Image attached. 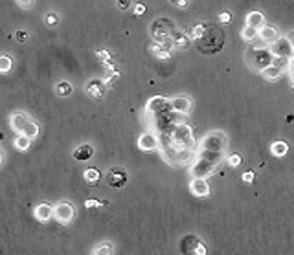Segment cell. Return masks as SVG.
Wrapping results in <instances>:
<instances>
[{"instance_id":"1","label":"cell","mask_w":294,"mask_h":255,"mask_svg":"<svg viewBox=\"0 0 294 255\" xmlns=\"http://www.w3.org/2000/svg\"><path fill=\"white\" fill-rule=\"evenodd\" d=\"M223 153H210V151H199V158L189 167V175L193 178H208L219 165Z\"/></svg>"},{"instance_id":"2","label":"cell","mask_w":294,"mask_h":255,"mask_svg":"<svg viewBox=\"0 0 294 255\" xmlns=\"http://www.w3.org/2000/svg\"><path fill=\"white\" fill-rule=\"evenodd\" d=\"M274 61V53L270 48H248L245 52V62L246 66L254 72L265 70L267 66H270Z\"/></svg>"},{"instance_id":"3","label":"cell","mask_w":294,"mask_h":255,"mask_svg":"<svg viewBox=\"0 0 294 255\" xmlns=\"http://www.w3.org/2000/svg\"><path fill=\"white\" fill-rule=\"evenodd\" d=\"M228 145V138L221 131H213L202 138L199 143V151H210V153H224Z\"/></svg>"},{"instance_id":"4","label":"cell","mask_w":294,"mask_h":255,"mask_svg":"<svg viewBox=\"0 0 294 255\" xmlns=\"http://www.w3.org/2000/svg\"><path fill=\"white\" fill-rule=\"evenodd\" d=\"M268 48H270V52H272L274 55H278V57H287V59H292L294 57L292 44H290V40L287 39L285 35H281L280 39H278L276 42L270 44Z\"/></svg>"},{"instance_id":"5","label":"cell","mask_w":294,"mask_h":255,"mask_svg":"<svg viewBox=\"0 0 294 255\" xmlns=\"http://www.w3.org/2000/svg\"><path fill=\"white\" fill-rule=\"evenodd\" d=\"M107 182H109L110 187L122 189L123 185L129 182V175L123 167H110L109 171H107Z\"/></svg>"},{"instance_id":"6","label":"cell","mask_w":294,"mask_h":255,"mask_svg":"<svg viewBox=\"0 0 294 255\" xmlns=\"http://www.w3.org/2000/svg\"><path fill=\"white\" fill-rule=\"evenodd\" d=\"M53 215H55V219H57V222H61V224H70L72 220H74V206L68 202H61L57 204V206L53 207Z\"/></svg>"},{"instance_id":"7","label":"cell","mask_w":294,"mask_h":255,"mask_svg":"<svg viewBox=\"0 0 294 255\" xmlns=\"http://www.w3.org/2000/svg\"><path fill=\"white\" fill-rule=\"evenodd\" d=\"M107 84L105 81H101V79H92V81H88L87 84H85V90H87V94L90 97H94V99H103L107 94Z\"/></svg>"},{"instance_id":"8","label":"cell","mask_w":294,"mask_h":255,"mask_svg":"<svg viewBox=\"0 0 294 255\" xmlns=\"http://www.w3.org/2000/svg\"><path fill=\"white\" fill-rule=\"evenodd\" d=\"M136 145H138V149L144 151V153H151V151L158 149V140L154 134H151V132H144V134L138 136Z\"/></svg>"},{"instance_id":"9","label":"cell","mask_w":294,"mask_h":255,"mask_svg":"<svg viewBox=\"0 0 294 255\" xmlns=\"http://www.w3.org/2000/svg\"><path fill=\"white\" fill-rule=\"evenodd\" d=\"M169 103H171V109L175 110V112H179V114H189L191 112V109H193V103H191V99L186 96H177L173 97V99H169Z\"/></svg>"},{"instance_id":"10","label":"cell","mask_w":294,"mask_h":255,"mask_svg":"<svg viewBox=\"0 0 294 255\" xmlns=\"http://www.w3.org/2000/svg\"><path fill=\"white\" fill-rule=\"evenodd\" d=\"M189 191L191 195L199 198H204L210 195V185H208L206 178H193V180L189 182Z\"/></svg>"},{"instance_id":"11","label":"cell","mask_w":294,"mask_h":255,"mask_svg":"<svg viewBox=\"0 0 294 255\" xmlns=\"http://www.w3.org/2000/svg\"><path fill=\"white\" fill-rule=\"evenodd\" d=\"M258 37L263 40L265 44H272V42H276L281 35L276 26H272V24H265L261 30H258Z\"/></svg>"},{"instance_id":"12","label":"cell","mask_w":294,"mask_h":255,"mask_svg":"<svg viewBox=\"0 0 294 255\" xmlns=\"http://www.w3.org/2000/svg\"><path fill=\"white\" fill-rule=\"evenodd\" d=\"M171 44L175 50H180V52H184V50L189 48V44H191V37H188L184 31H173L171 33Z\"/></svg>"},{"instance_id":"13","label":"cell","mask_w":294,"mask_h":255,"mask_svg":"<svg viewBox=\"0 0 294 255\" xmlns=\"http://www.w3.org/2000/svg\"><path fill=\"white\" fill-rule=\"evenodd\" d=\"M265 24H267V20H265V15L261 13V11H258V9L250 11V13L246 15V18H245V26H250V28H254V30H261Z\"/></svg>"},{"instance_id":"14","label":"cell","mask_w":294,"mask_h":255,"mask_svg":"<svg viewBox=\"0 0 294 255\" xmlns=\"http://www.w3.org/2000/svg\"><path fill=\"white\" fill-rule=\"evenodd\" d=\"M28 121H30V118H28L24 112H15V114H11L9 125H11V129H13L15 132L22 134V132H24V127L28 125Z\"/></svg>"},{"instance_id":"15","label":"cell","mask_w":294,"mask_h":255,"mask_svg":"<svg viewBox=\"0 0 294 255\" xmlns=\"http://www.w3.org/2000/svg\"><path fill=\"white\" fill-rule=\"evenodd\" d=\"M92 156H94V147L88 145V143H83V145H79L74 151V160H77V162H88Z\"/></svg>"},{"instance_id":"16","label":"cell","mask_w":294,"mask_h":255,"mask_svg":"<svg viewBox=\"0 0 294 255\" xmlns=\"http://www.w3.org/2000/svg\"><path fill=\"white\" fill-rule=\"evenodd\" d=\"M199 241H201V239H197L195 235H188V237H184L182 241H180L179 248L182 250V253H184V255H193L195 246H197Z\"/></svg>"},{"instance_id":"17","label":"cell","mask_w":294,"mask_h":255,"mask_svg":"<svg viewBox=\"0 0 294 255\" xmlns=\"http://www.w3.org/2000/svg\"><path fill=\"white\" fill-rule=\"evenodd\" d=\"M33 215H35L37 220H41V222H46V220H50V217L53 215V207L50 206V204H39V206L35 207V211H33Z\"/></svg>"},{"instance_id":"18","label":"cell","mask_w":294,"mask_h":255,"mask_svg":"<svg viewBox=\"0 0 294 255\" xmlns=\"http://www.w3.org/2000/svg\"><path fill=\"white\" fill-rule=\"evenodd\" d=\"M270 153H272V156H276V158H283L287 153H289V143H287L285 140H276L270 143Z\"/></svg>"},{"instance_id":"19","label":"cell","mask_w":294,"mask_h":255,"mask_svg":"<svg viewBox=\"0 0 294 255\" xmlns=\"http://www.w3.org/2000/svg\"><path fill=\"white\" fill-rule=\"evenodd\" d=\"M259 74H261V77H263V79H267V81H278L281 77V74H283V70H281V68H278V66L270 65V66H267L265 70L259 72Z\"/></svg>"},{"instance_id":"20","label":"cell","mask_w":294,"mask_h":255,"mask_svg":"<svg viewBox=\"0 0 294 255\" xmlns=\"http://www.w3.org/2000/svg\"><path fill=\"white\" fill-rule=\"evenodd\" d=\"M166 46L167 44L154 42L153 46H151V52H153V55H156L158 59H171V53H169V50H167Z\"/></svg>"},{"instance_id":"21","label":"cell","mask_w":294,"mask_h":255,"mask_svg":"<svg viewBox=\"0 0 294 255\" xmlns=\"http://www.w3.org/2000/svg\"><path fill=\"white\" fill-rule=\"evenodd\" d=\"M83 176H85V182H87V184H90V185H96L97 182L101 180V173L97 171L96 167L87 169V171L83 173Z\"/></svg>"},{"instance_id":"22","label":"cell","mask_w":294,"mask_h":255,"mask_svg":"<svg viewBox=\"0 0 294 255\" xmlns=\"http://www.w3.org/2000/svg\"><path fill=\"white\" fill-rule=\"evenodd\" d=\"M114 253V244L112 242H101L92 250V255H112Z\"/></svg>"},{"instance_id":"23","label":"cell","mask_w":294,"mask_h":255,"mask_svg":"<svg viewBox=\"0 0 294 255\" xmlns=\"http://www.w3.org/2000/svg\"><path fill=\"white\" fill-rule=\"evenodd\" d=\"M39 125L35 123V121H28V125L26 127H24V132H22V134H24V136H28L30 138V140H35L37 136H39Z\"/></svg>"},{"instance_id":"24","label":"cell","mask_w":294,"mask_h":255,"mask_svg":"<svg viewBox=\"0 0 294 255\" xmlns=\"http://www.w3.org/2000/svg\"><path fill=\"white\" fill-rule=\"evenodd\" d=\"M15 147H17L18 151H28L30 149V145H31V140L28 136H24V134H18L17 138H15Z\"/></svg>"},{"instance_id":"25","label":"cell","mask_w":294,"mask_h":255,"mask_svg":"<svg viewBox=\"0 0 294 255\" xmlns=\"http://www.w3.org/2000/svg\"><path fill=\"white\" fill-rule=\"evenodd\" d=\"M241 39L245 40V42H252L254 39H258V30H254V28L250 26H245L241 30Z\"/></svg>"},{"instance_id":"26","label":"cell","mask_w":294,"mask_h":255,"mask_svg":"<svg viewBox=\"0 0 294 255\" xmlns=\"http://www.w3.org/2000/svg\"><path fill=\"white\" fill-rule=\"evenodd\" d=\"M208 30V22H199V24H195L193 30H191V39L199 40L202 35H204V31Z\"/></svg>"},{"instance_id":"27","label":"cell","mask_w":294,"mask_h":255,"mask_svg":"<svg viewBox=\"0 0 294 255\" xmlns=\"http://www.w3.org/2000/svg\"><path fill=\"white\" fill-rule=\"evenodd\" d=\"M11 66H13V59L9 57V55H0V74H8L11 70Z\"/></svg>"},{"instance_id":"28","label":"cell","mask_w":294,"mask_h":255,"mask_svg":"<svg viewBox=\"0 0 294 255\" xmlns=\"http://www.w3.org/2000/svg\"><path fill=\"white\" fill-rule=\"evenodd\" d=\"M55 92H57V96H70L72 94V84L68 83V81H61V83H57V87H55Z\"/></svg>"},{"instance_id":"29","label":"cell","mask_w":294,"mask_h":255,"mask_svg":"<svg viewBox=\"0 0 294 255\" xmlns=\"http://www.w3.org/2000/svg\"><path fill=\"white\" fill-rule=\"evenodd\" d=\"M107 200H96V198H88V200H85V207L87 209H97V207L101 206H107Z\"/></svg>"},{"instance_id":"30","label":"cell","mask_w":294,"mask_h":255,"mask_svg":"<svg viewBox=\"0 0 294 255\" xmlns=\"http://www.w3.org/2000/svg\"><path fill=\"white\" fill-rule=\"evenodd\" d=\"M289 62H290V59H287V57H278V55H274L272 65L278 66V68H281L283 72H287V68H289Z\"/></svg>"},{"instance_id":"31","label":"cell","mask_w":294,"mask_h":255,"mask_svg":"<svg viewBox=\"0 0 294 255\" xmlns=\"http://www.w3.org/2000/svg\"><path fill=\"white\" fill-rule=\"evenodd\" d=\"M226 162H228L230 167H239V165L243 163V158H241V154L233 153V154H230L228 158H226Z\"/></svg>"},{"instance_id":"32","label":"cell","mask_w":294,"mask_h":255,"mask_svg":"<svg viewBox=\"0 0 294 255\" xmlns=\"http://www.w3.org/2000/svg\"><path fill=\"white\" fill-rule=\"evenodd\" d=\"M44 22H46L48 26H55V24H59V15L53 13V11H50V13L44 17Z\"/></svg>"},{"instance_id":"33","label":"cell","mask_w":294,"mask_h":255,"mask_svg":"<svg viewBox=\"0 0 294 255\" xmlns=\"http://www.w3.org/2000/svg\"><path fill=\"white\" fill-rule=\"evenodd\" d=\"M208 253V250H206V244L202 241H199L197 242V246H195V251H193V255H206Z\"/></svg>"},{"instance_id":"34","label":"cell","mask_w":294,"mask_h":255,"mask_svg":"<svg viewBox=\"0 0 294 255\" xmlns=\"http://www.w3.org/2000/svg\"><path fill=\"white\" fill-rule=\"evenodd\" d=\"M15 2H17L22 9H31L35 6V0H15Z\"/></svg>"},{"instance_id":"35","label":"cell","mask_w":294,"mask_h":255,"mask_svg":"<svg viewBox=\"0 0 294 255\" xmlns=\"http://www.w3.org/2000/svg\"><path fill=\"white\" fill-rule=\"evenodd\" d=\"M254 178H256L254 171H245V173H243V182H245V184H252V182H254Z\"/></svg>"},{"instance_id":"36","label":"cell","mask_w":294,"mask_h":255,"mask_svg":"<svg viewBox=\"0 0 294 255\" xmlns=\"http://www.w3.org/2000/svg\"><path fill=\"white\" fill-rule=\"evenodd\" d=\"M96 55H97V57H100L103 62L110 61V52H107V50H97V52H96Z\"/></svg>"},{"instance_id":"37","label":"cell","mask_w":294,"mask_h":255,"mask_svg":"<svg viewBox=\"0 0 294 255\" xmlns=\"http://www.w3.org/2000/svg\"><path fill=\"white\" fill-rule=\"evenodd\" d=\"M116 6H118V9L125 11V9L131 8V0H116Z\"/></svg>"},{"instance_id":"38","label":"cell","mask_w":294,"mask_h":255,"mask_svg":"<svg viewBox=\"0 0 294 255\" xmlns=\"http://www.w3.org/2000/svg\"><path fill=\"white\" fill-rule=\"evenodd\" d=\"M219 20L223 22V24H228V22L232 20V15H230V11H221V13H219Z\"/></svg>"},{"instance_id":"39","label":"cell","mask_w":294,"mask_h":255,"mask_svg":"<svg viewBox=\"0 0 294 255\" xmlns=\"http://www.w3.org/2000/svg\"><path fill=\"white\" fill-rule=\"evenodd\" d=\"M15 39H17L18 42H26V40H28V33L24 30H18L17 33H15Z\"/></svg>"},{"instance_id":"40","label":"cell","mask_w":294,"mask_h":255,"mask_svg":"<svg viewBox=\"0 0 294 255\" xmlns=\"http://www.w3.org/2000/svg\"><path fill=\"white\" fill-rule=\"evenodd\" d=\"M169 2L179 9H184L186 6H188V0H169Z\"/></svg>"},{"instance_id":"41","label":"cell","mask_w":294,"mask_h":255,"mask_svg":"<svg viewBox=\"0 0 294 255\" xmlns=\"http://www.w3.org/2000/svg\"><path fill=\"white\" fill-rule=\"evenodd\" d=\"M287 72H289L290 83H292V87H294V57L290 59V62H289V68H287Z\"/></svg>"},{"instance_id":"42","label":"cell","mask_w":294,"mask_h":255,"mask_svg":"<svg viewBox=\"0 0 294 255\" xmlns=\"http://www.w3.org/2000/svg\"><path fill=\"white\" fill-rule=\"evenodd\" d=\"M144 13H145V4H136V6H134V15L142 17Z\"/></svg>"},{"instance_id":"43","label":"cell","mask_w":294,"mask_h":255,"mask_svg":"<svg viewBox=\"0 0 294 255\" xmlns=\"http://www.w3.org/2000/svg\"><path fill=\"white\" fill-rule=\"evenodd\" d=\"M285 37H287V39L290 40V44H292V48H294V30H290V31H289V33H287Z\"/></svg>"},{"instance_id":"44","label":"cell","mask_w":294,"mask_h":255,"mask_svg":"<svg viewBox=\"0 0 294 255\" xmlns=\"http://www.w3.org/2000/svg\"><path fill=\"white\" fill-rule=\"evenodd\" d=\"M287 121H289V123H292V121H294V116H292V114L287 116Z\"/></svg>"},{"instance_id":"45","label":"cell","mask_w":294,"mask_h":255,"mask_svg":"<svg viewBox=\"0 0 294 255\" xmlns=\"http://www.w3.org/2000/svg\"><path fill=\"white\" fill-rule=\"evenodd\" d=\"M2 162H4V154L0 153V165H2Z\"/></svg>"},{"instance_id":"46","label":"cell","mask_w":294,"mask_h":255,"mask_svg":"<svg viewBox=\"0 0 294 255\" xmlns=\"http://www.w3.org/2000/svg\"><path fill=\"white\" fill-rule=\"evenodd\" d=\"M2 138H4V134H2V132H0V140H2Z\"/></svg>"}]
</instances>
